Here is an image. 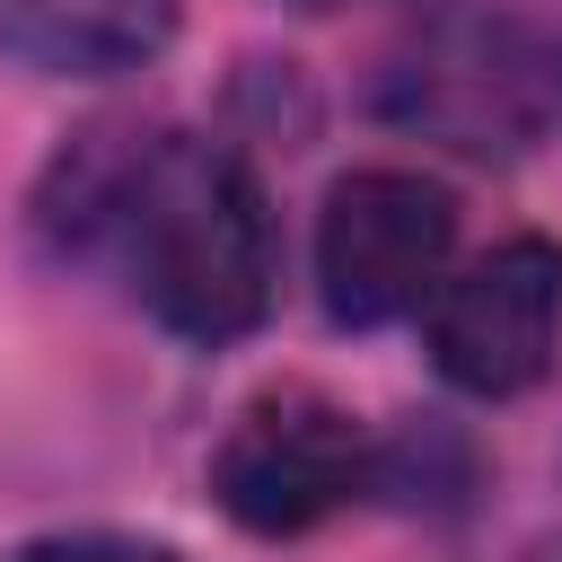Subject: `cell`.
<instances>
[{
	"mask_svg": "<svg viewBox=\"0 0 562 562\" xmlns=\"http://www.w3.org/2000/svg\"><path fill=\"white\" fill-rule=\"evenodd\" d=\"M9 562H176V553H167V544H149V536L79 527V536H35V544H18Z\"/></svg>",
	"mask_w": 562,
	"mask_h": 562,
	"instance_id": "obj_7",
	"label": "cell"
},
{
	"mask_svg": "<svg viewBox=\"0 0 562 562\" xmlns=\"http://www.w3.org/2000/svg\"><path fill=\"white\" fill-rule=\"evenodd\" d=\"M70 246L105 255L123 290L184 342H237L272 307V202L211 132L88 140L61 167Z\"/></svg>",
	"mask_w": 562,
	"mask_h": 562,
	"instance_id": "obj_1",
	"label": "cell"
},
{
	"mask_svg": "<svg viewBox=\"0 0 562 562\" xmlns=\"http://www.w3.org/2000/svg\"><path fill=\"white\" fill-rule=\"evenodd\" d=\"M553 97H562V70L544 61V44L518 18L474 9V0L413 18V35L378 70L386 123H404L457 158H518L544 132Z\"/></svg>",
	"mask_w": 562,
	"mask_h": 562,
	"instance_id": "obj_2",
	"label": "cell"
},
{
	"mask_svg": "<svg viewBox=\"0 0 562 562\" xmlns=\"http://www.w3.org/2000/svg\"><path fill=\"white\" fill-rule=\"evenodd\" d=\"M562 351V246L553 237H501L474 263H457L430 299V369L457 395H527Z\"/></svg>",
	"mask_w": 562,
	"mask_h": 562,
	"instance_id": "obj_5",
	"label": "cell"
},
{
	"mask_svg": "<svg viewBox=\"0 0 562 562\" xmlns=\"http://www.w3.org/2000/svg\"><path fill=\"white\" fill-rule=\"evenodd\" d=\"M378 483L369 430L316 386H263L211 448V501L246 536H307Z\"/></svg>",
	"mask_w": 562,
	"mask_h": 562,
	"instance_id": "obj_4",
	"label": "cell"
},
{
	"mask_svg": "<svg viewBox=\"0 0 562 562\" xmlns=\"http://www.w3.org/2000/svg\"><path fill=\"white\" fill-rule=\"evenodd\" d=\"M448 255H457V202L422 167H351L316 211V299L351 334L430 307Z\"/></svg>",
	"mask_w": 562,
	"mask_h": 562,
	"instance_id": "obj_3",
	"label": "cell"
},
{
	"mask_svg": "<svg viewBox=\"0 0 562 562\" xmlns=\"http://www.w3.org/2000/svg\"><path fill=\"white\" fill-rule=\"evenodd\" d=\"M176 35V0H0V53L61 70V79H114L158 61Z\"/></svg>",
	"mask_w": 562,
	"mask_h": 562,
	"instance_id": "obj_6",
	"label": "cell"
}]
</instances>
